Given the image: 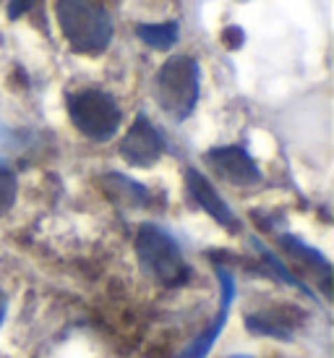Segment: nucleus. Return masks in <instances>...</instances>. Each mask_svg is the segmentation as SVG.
<instances>
[{"mask_svg": "<svg viewBox=\"0 0 334 358\" xmlns=\"http://www.w3.org/2000/svg\"><path fill=\"white\" fill-rule=\"evenodd\" d=\"M60 34L66 37L73 52L99 55L110 48L115 24L108 8L97 0H55Z\"/></svg>", "mask_w": 334, "mask_h": 358, "instance_id": "f257e3e1", "label": "nucleus"}, {"mask_svg": "<svg viewBox=\"0 0 334 358\" xmlns=\"http://www.w3.org/2000/svg\"><path fill=\"white\" fill-rule=\"evenodd\" d=\"M201 94V69L194 55H173L159 66L154 76V102L175 123L196 110Z\"/></svg>", "mask_w": 334, "mask_h": 358, "instance_id": "f03ea898", "label": "nucleus"}, {"mask_svg": "<svg viewBox=\"0 0 334 358\" xmlns=\"http://www.w3.org/2000/svg\"><path fill=\"white\" fill-rule=\"evenodd\" d=\"M136 257L144 275H149L159 285L177 288V285H186L191 280V267H188L177 241L159 225L147 222L138 228Z\"/></svg>", "mask_w": 334, "mask_h": 358, "instance_id": "7ed1b4c3", "label": "nucleus"}, {"mask_svg": "<svg viewBox=\"0 0 334 358\" xmlns=\"http://www.w3.org/2000/svg\"><path fill=\"white\" fill-rule=\"evenodd\" d=\"M68 115L79 134L92 141H110L123 123L118 102L102 90H81L68 94Z\"/></svg>", "mask_w": 334, "mask_h": 358, "instance_id": "20e7f679", "label": "nucleus"}, {"mask_svg": "<svg viewBox=\"0 0 334 358\" xmlns=\"http://www.w3.org/2000/svg\"><path fill=\"white\" fill-rule=\"evenodd\" d=\"M165 152V141L154 129V123L141 113L126 131V139L120 141V157L126 159L131 168H152L157 165Z\"/></svg>", "mask_w": 334, "mask_h": 358, "instance_id": "39448f33", "label": "nucleus"}, {"mask_svg": "<svg viewBox=\"0 0 334 358\" xmlns=\"http://www.w3.org/2000/svg\"><path fill=\"white\" fill-rule=\"evenodd\" d=\"M207 165L215 170V176L227 180L230 186H256L261 183V168L243 147H215L204 155Z\"/></svg>", "mask_w": 334, "mask_h": 358, "instance_id": "423d86ee", "label": "nucleus"}, {"mask_svg": "<svg viewBox=\"0 0 334 358\" xmlns=\"http://www.w3.org/2000/svg\"><path fill=\"white\" fill-rule=\"evenodd\" d=\"M186 189H188V194H191V199L196 201L198 207L204 209L215 222H219V225H222L225 230H230V233H238V230H240V220H238V215L230 209V204L219 196V191L209 183L207 176H201L198 170L188 168L186 170Z\"/></svg>", "mask_w": 334, "mask_h": 358, "instance_id": "0eeeda50", "label": "nucleus"}, {"mask_svg": "<svg viewBox=\"0 0 334 358\" xmlns=\"http://www.w3.org/2000/svg\"><path fill=\"white\" fill-rule=\"evenodd\" d=\"M217 275H219V285H222V301H219V311H217L215 322H212L194 343H188V348L177 358H207L209 350L215 348L217 338H219L222 329H225L230 308H233V299H235V278H233L225 267H217Z\"/></svg>", "mask_w": 334, "mask_h": 358, "instance_id": "6e6552de", "label": "nucleus"}, {"mask_svg": "<svg viewBox=\"0 0 334 358\" xmlns=\"http://www.w3.org/2000/svg\"><path fill=\"white\" fill-rule=\"evenodd\" d=\"M293 317H303V311L293 306L269 308V311H261V314H248L246 327L251 332H256V335H269V338L287 340L295 332V327L303 322V319H293Z\"/></svg>", "mask_w": 334, "mask_h": 358, "instance_id": "1a4fd4ad", "label": "nucleus"}, {"mask_svg": "<svg viewBox=\"0 0 334 358\" xmlns=\"http://www.w3.org/2000/svg\"><path fill=\"white\" fill-rule=\"evenodd\" d=\"M136 34L141 42H147L154 50H170L180 40V27L177 21H159V24H138Z\"/></svg>", "mask_w": 334, "mask_h": 358, "instance_id": "9d476101", "label": "nucleus"}, {"mask_svg": "<svg viewBox=\"0 0 334 358\" xmlns=\"http://www.w3.org/2000/svg\"><path fill=\"white\" fill-rule=\"evenodd\" d=\"M105 183L110 186V191H112L115 199H126L128 204H136V207L147 204L149 191L144 189L141 183H136L133 178H126V176H118V173H110L108 178H105Z\"/></svg>", "mask_w": 334, "mask_h": 358, "instance_id": "9b49d317", "label": "nucleus"}, {"mask_svg": "<svg viewBox=\"0 0 334 358\" xmlns=\"http://www.w3.org/2000/svg\"><path fill=\"white\" fill-rule=\"evenodd\" d=\"M279 243L285 246L290 254H293L295 259H300V262H305L308 267H314V269H321V275H332V267H329V262H326L321 254L316 249H311V246H305L300 238H295V236H279Z\"/></svg>", "mask_w": 334, "mask_h": 358, "instance_id": "f8f14e48", "label": "nucleus"}, {"mask_svg": "<svg viewBox=\"0 0 334 358\" xmlns=\"http://www.w3.org/2000/svg\"><path fill=\"white\" fill-rule=\"evenodd\" d=\"M16 194H19V180L16 173L6 165H0V217L8 215L10 207L16 204Z\"/></svg>", "mask_w": 334, "mask_h": 358, "instance_id": "ddd939ff", "label": "nucleus"}, {"mask_svg": "<svg viewBox=\"0 0 334 358\" xmlns=\"http://www.w3.org/2000/svg\"><path fill=\"white\" fill-rule=\"evenodd\" d=\"M37 3H40V0H8V19L10 21L21 19V16H24V13H29Z\"/></svg>", "mask_w": 334, "mask_h": 358, "instance_id": "4468645a", "label": "nucleus"}, {"mask_svg": "<svg viewBox=\"0 0 334 358\" xmlns=\"http://www.w3.org/2000/svg\"><path fill=\"white\" fill-rule=\"evenodd\" d=\"M225 45L230 50H238L243 45V29L240 27H227L225 29Z\"/></svg>", "mask_w": 334, "mask_h": 358, "instance_id": "2eb2a0df", "label": "nucleus"}, {"mask_svg": "<svg viewBox=\"0 0 334 358\" xmlns=\"http://www.w3.org/2000/svg\"><path fill=\"white\" fill-rule=\"evenodd\" d=\"M6 311H8V299H6V290L0 288V324L6 319Z\"/></svg>", "mask_w": 334, "mask_h": 358, "instance_id": "dca6fc26", "label": "nucleus"}]
</instances>
